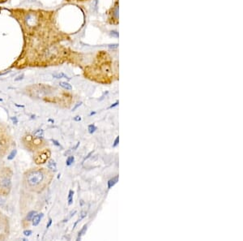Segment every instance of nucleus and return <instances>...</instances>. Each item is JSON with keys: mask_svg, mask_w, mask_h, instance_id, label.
Here are the masks:
<instances>
[{"mask_svg": "<svg viewBox=\"0 0 243 241\" xmlns=\"http://www.w3.org/2000/svg\"><path fill=\"white\" fill-rule=\"evenodd\" d=\"M8 12L19 24L24 39L21 53L12 67L21 69L58 65L76 54L64 44L70 38L58 26L54 11L12 8Z\"/></svg>", "mask_w": 243, "mask_h": 241, "instance_id": "f257e3e1", "label": "nucleus"}, {"mask_svg": "<svg viewBox=\"0 0 243 241\" xmlns=\"http://www.w3.org/2000/svg\"><path fill=\"white\" fill-rule=\"evenodd\" d=\"M50 156H51V151L49 150V149L44 148L34 153L33 161L37 166L44 165L50 158Z\"/></svg>", "mask_w": 243, "mask_h": 241, "instance_id": "423d86ee", "label": "nucleus"}, {"mask_svg": "<svg viewBox=\"0 0 243 241\" xmlns=\"http://www.w3.org/2000/svg\"><path fill=\"white\" fill-rule=\"evenodd\" d=\"M49 122H51V123H54V120H53V119H51V118H49V119L48 120Z\"/></svg>", "mask_w": 243, "mask_h": 241, "instance_id": "f704fd0d", "label": "nucleus"}, {"mask_svg": "<svg viewBox=\"0 0 243 241\" xmlns=\"http://www.w3.org/2000/svg\"><path fill=\"white\" fill-rule=\"evenodd\" d=\"M11 119H12V123H13L14 124H17V123H18V118H17V117H16V116H13V117H11Z\"/></svg>", "mask_w": 243, "mask_h": 241, "instance_id": "bb28decb", "label": "nucleus"}, {"mask_svg": "<svg viewBox=\"0 0 243 241\" xmlns=\"http://www.w3.org/2000/svg\"><path fill=\"white\" fill-rule=\"evenodd\" d=\"M16 154H17V149H12V151H10V153H8V155H7V160L8 161H12V160H13V159H15V158H16Z\"/></svg>", "mask_w": 243, "mask_h": 241, "instance_id": "4468645a", "label": "nucleus"}, {"mask_svg": "<svg viewBox=\"0 0 243 241\" xmlns=\"http://www.w3.org/2000/svg\"><path fill=\"white\" fill-rule=\"evenodd\" d=\"M14 145L15 142L7 128L0 123V159L4 158Z\"/></svg>", "mask_w": 243, "mask_h": 241, "instance_id": "39448f33", "label": "nucleus"}, {"mask_svg": "<svg viewBox=\"0 0 243 241\" xmlns=\"http://www.w3.org/2000/svg\"><path fill=\"white\" fill-rule=\"evenodd\" d=\"M87 229H88V225L87 224H85L84 227H82V229L80 230V231H79V233H78V237H77V240H80V239H81V236L84 235V233L86 232V231H87Z\"/></svg>", "mask_w": 243, "mask_h": 241, "instance_id": "dca6fc26", "label": "nucleus"}, {"mask_svg": "<svg viewBox=\"0 0 243 241\" xmlns=\"http://www.w3.org/2000/svg\"><path fill=\"white\" fill-rule=\"evenodd\" d=\"M59 85H60L62 89H66V90H71V89H72V86H71V84H70L68 82L60 81V82H59Z\"/></svg>", "mask_w": 243, "mask_h": 241, "instance_id": "2eb2a0df", "label": "nucleus"}, {"mask_svg": "<svg viewBox=\"0 0 243 241\" xmlns=\"http://www.w3.org/2000/svg\"><path fill=\"white\" fill-rule=\"evenodd\" d=\"M53 173L48 168L33 167L23 175V187L28 192L40 194L50 184Z\"/></svg>", "mask_w": 243, "mask_h": 241, "instance_id": "f03ea898", "label": "nucleus"}, {"mask_svg": "<svg viewBox=\"0 0 243 241\" xmlns=\"http://www.w3.org/2000/svg\"><path fill=\"white\" fill-rule=\"evenodd\" d=\"M37 213V210H31V211H29V212L27 214V215L25 216V218L24 219V220H23V222H22V225L24 227H26L27 223H28V225L29 223H31L32 220V219H33V217L35 216Z\"/></svg>", "mask_w": 243, "mask_h": 241, "instance_id": "1a4fd4ad", "label": "nucleus"}, {"mask_svg": "<svg viewBox=\"0 0 243 241\" xmlns=\"http://www.w3.org/2000/svg\"><path fill=\"white\" fill-rule=\"evenodd\" d=\"M43 217H44V214L43 213H37L35 216L33 217L32 220V225L34 226V227L38 226L39 223H41V221L43 219Z\"/></svg>", "mask_w": 243, "mask_h": 241, "instance_id": "9d476101", "label": "nucleus"}, {"mask_svg": "<svg viewBox=\"0 0 243 241\" xmlns=\"http://www.w3.org/2000/svg\"><path fill=\"white\" fill-rule=\"evenodd\" d=\"M75 162V157L74 156H69L68 158H66V165L67 166V167H70V166H71L73 163Z\"/></svg>", "mask_w": 243, "mask_h": 241, "instance_id": "f3484780", "label": "nucleus"}, {"mask_svg": "<svg viewBox=\"0 0 243 241\" xmlns=\"http://www.w3.org/2000/svg\"><path fill=\"white\" fill-rule=\"evenodd\" d=\"M52 223H53V220H52V219H51V218H49L48 223H47V224H46V229H49V228L51 227Z\"/></svg>", "mask_w": 243, "mask_h": 241, "instance_id": "393cba45", "label": "nucleus"}, {"mask_svg": "<svg viewBox=\"0 0 243 241\" xmlns=\"http://www.w3.org/2000/svg\"><path fill=\"white\" fill-rule=\"evenodd\" d=\"M51 141H52V142H53V144L54 145H55V146H57V147H58V148H61V149H62V145H61V144H60V143H59V142H58V141L57 140H54V139H51Z\"/></svg>", "mask_w": 243, "mask_h": 241, "instance_id": "4be33fe9", "label": "nucleus"}, {"mask_svg": "<svg viewBox=\"0 0 243 241\" xmlns=\"http://www.w3.org/2000/svg\"><path fill=\"white\" fill-rule=\"evenodd\" d=\"M22 143L24 147L32 153H36L47 146V141L44 138L35 137L32 136V134H26L23 136Z\"/></svg>", "mask_w": 243, "mask_h": 241, "instance_id": "20e7f679", "label": "nucleus"}, {"mask_svg": "<svg viewBox=\"0 0 243 241\" xmlns=\"http://www.w3.org/2000/svg\"><path fill=\"white\" fill-rule=\"evenodd\" d=\"M12 175L13 172L9 167L0 169V197H7L12 188Z\"/></svg>", "mask_w": 243, "mask_h": 241, "instance_id": "7ed1b4c3", "label": "nucleus"}, {"mask_svg": "<svg viewBox=\"0 0 243 241\" xmlns=\"http://www.w3.org/2000/svg\"><path fill=\"white\" fill-rule=\"evenodd\" d=\"M24 74L20 75V76H19L18 77H16V78L15 79V80H16V81H18V80H20L24 79Z\"/></svg>", "mask_w": 243, "mask_h": 241, "instance_id": "c85d7f7f", "label": "nucleus"}, {"mask_svg": "<svg viewBox=\"0 0 243 241\" xmlns=\"http://www.w3.org/2000/svg\"><path fill=\"white\" fill-rule=\"evenodd\" d=\"M66 2H71V3H84V2H86V1H89V0H66Z\"/></svg>", "mask_w": 243, "mask_h": 241, "instance_id": "b1692460", "label": "nucleus"}, {"mask_svg": "<svg viewBox=\"0 0 243 241\" xmlns=\"http://www.w3.org/2000/svg\"><path fill=\"white\" fill-rule=\"evenodd\" d=\"M32 134V136H35V137H38V138H44L45 131L43 129L39 128V129H37L36 131H33Z\"/></svg>", "mask_w": 243, "mask_h": 241, "instance_id": "f8f14e48", "label": "nucleus"}, {"mask_svg": "<svg viewBox=\"0 0 243 241\" xmlns=\"http://www.w3.org/2000/svg\"><path fill=\"white\" fill-rule=\"evenodd\" d=\"M9 0H0V4H3V3H5L7 2H8Z\"/></svg>", "mask_w": 243, "mask_h": 241, "instance_id": "473e14b6", "label": "nucleus"}, {"mask_svg": "<svg viewBox=\"0 0 243 241\" xmlns=\"http://www.w3.org/2000/svg\"><path fill=\"white\" fill-rule=\"evenodd\" d=\"M10 224L9 219L0 210V240H4L9 236Z\"/></svg>", "mask_w": 243, "mask_h": 241, "instance_id": "0eeeda50", "label": "nucleus"}, {"mask_svg": "<svg viewBox=\"0 0 243 241\" xmlns=\"http://www.w3.org/2000/svg\"><path fill=\"white\" fill-rule=\"evenodd\" d=\"M81 105H82V101H80V102H79V103H77V104H76V105H75L74 107H73V109H72V111H75V110L77 109V108H78L79 106H80Z\"/></svg>", "mask_w": 243, "mask_h": 241, "instance_id": "cd10ccee", "label": "nucleus"}, {"mask_svg": "<svg viewBox=\"0 0 243 241\" xmlns=\"http://www.w3.org/2000/svg\"><path fill=\"white\" fill-rule=\"evenodd\" d=\"M73 196H74V192L72 190H70L69 193H68V197H67V201H68L69 206H71V204L73 203Z\"/></svg>", "mask_w": 243, "mask_h": 241, "instance_id": "a211bd4d", "label": "nucleus"}, {"mask_svg": "<svg viewBox=\"0 0 243 241\" xmlns=\"http://www.w3.org/2000/svg\"><path fill=\"white\" fill-rule=\"evenodd\" d=\"M118 105V101H116V102L114 103L113 105H111L109 106V109H112V108H114V107H115V106H117Z\"/></svg>", "mask_w": 243, "mask_h": 241, "instance_id": "c756f323", "label": "nucleus"}, {"mask_svg": "<svg viewBox=\"0 0 243 241\" xmlns=\"http://www.w3.org/2000/svg\"><path fill=\"white\" fill-rule=\"evenodd\" d=\"M97 129V127H96L94 124H90V125H89V127H88V130H89V132L90 133V134H93V133H94Z\"/></svg>", "mask_w": 243, "mask_h": 241, "instance_id": "aec40b11", "label": "nucleus"}, {"mask_svg": "<svg viewBox=\"0 0 243 241\" xmlns=\"http://www.w3.org/2000/svg\"><path fill=\"white\" fill-rule=\"evenodd\" d=\"M79 145H80V142H78V143H77V145H75V148H74V149H73V150H75V149H77V148H78V146H79Z\"/></svg>", "mask_w": 243, "mask_h": 241, "instance_id": "72a5a7b5", "label": "nucleus"}, {"mask_svg": "<svg viewBox=\"0 0 243 241\" xmlns=\"http://www.w3.org/2000/svg\"><path fill=\"white\" fill-rule=\"evenodd\" d=\"M108 21L112 25L118 23V1L116 0L114 6L108 12Z\"/></svg>", "mask_w": 243, "mask_h": 241, "instance_id": "6e6552de", "label": "nucleus"}, {"mask_svg": "<svg viewBox=\"0 0 243 241\" xmlns=\"http://www.w3.org/2000/svg\"><path fill=\"white\" fill-rule=\"evenodd\" d=\"M119 143V136H117L116 139H115L114 142V145H113V147H116L117 145H118Z\"/></svg>", "mask_w": 243, "mask_h": 241, "instance_id": "a878e982", "label": "nucleus"}, {"mask_svg": "<svg viewBox=\"0 0 243 241\" xmlns=\"http://www.w3.org/2000/svg\"><path fill=\"white\" fill-rule=\"evenodd\" d=\"M96 114V112H95V111H93V112H91V113H90V114H89V115H90V116H91V115H93V114Z\"/></svg>", "mask_w": 243, "mask_h": 241, "instance_id": "c9c22d12", "label": "nucleus"}, {"mask_svg": "<svg viewBox=\"0 0 243 241\" xmlns=\"http://www.w3.org/2000/svg\"><path fill=\"white\" fill-rule=\"evenodd\" d=\"M118 179H119L118 175H116L115 177H114V178H112L111 180H109V181H108V189H111L112 187H114L115 184L118 182Z\"/></svg>", "mask_w": 243, "mask_h": 241, "instance_id": "ddd939ff", "label": "nucleus"}, {"mask_svg": "<svg viewBox=\"0 0 243 241\" xmlns=\"http://www.w3.org/2000/svg\"><path fill=\"white\" fill-rule=\"evenodd\" d=\"M47 168H48L49 171H51L53 173H55L56 171H58L57 168V163L55 162V161L53 159H49L47 161Z\"/></svg>", "mask_w": 243, "mask_h": 241, "instance_id": "9b49d317", "label": "nucleus"}, {"mask_svg": "<svg viewBox=\"0 0 243 241\" xmlns=\"http://www.w3.org/2000/svg\"><path fill=\"white\" fill-rule=\"evenodd\" d=\"M92 154H93V152H90V153H89V154H88V155H87V157H85V158H84V161H85V160H86V159H88V158H90V157H91V155H92Z\"/></svg>", "mask_w": 243, "mask_h": 241, "instance_id": "2f4dec72", "label": "nucleus"}, {"mask_svg": "<svg viewBox=\"0 0 243 241\" xmlns=\"http://www.w3.org/2000/svg\"><path fill=\"white\" fill-rule=\"evenodd\" d=\"M53 78H55V79H62V78H67V79H70L67 76H66V74H64V73H57V74H53Z\"/></svg>", "mask_w": 243, "mask_h": 241, "instance_id": "6ab92c4d", "label": "nucleus"}, {"mask_svg": "<svg viewBox=\"0 0 243 241\" xmlns=\"http://www.w3.org/2000/svg\"><path fill=\"white\" fill-rule=\"evenodd\" d=\"M74 120H75V121H76V122H80V120H81V117H80V116H79V115H77V116L74 117Z\"/></svg>", "mask_w": 243, "mask_h": 241, "instance_id": "7c9ffc66", "label": "nucleus"}, {"mask_svg": "<svg viewBox=\"0 0 243 241\" xmlns=\"http://www.w3.org/2000/svg\"><path fill=\"white\" fill-rule=\"evenodd\" d=\"M86 216H87V212H86V211H82V212H81V214H80V218L78 219V220L80 222V221H81L82 219H84Z\"/></svg>", "mask_w": 243, "mask_h": 241, "instance_id": "5701e85b", "label": "nucleus"}, {"mask_svg": "<svg viewBox=\"0 0 243 241\" xmlns=\"http://www.w3.org/2000/svg\"><path fill=\"white\" fill-rule=\"evenodd\" d=\"M23 234H24V236L25 237H28L30 236L32 234V231L30 230V229H27V230H24V231H23Z\"/></svg>", "mask_w": 243, "mask_h": 241, "instance_id": "412c9836", "label": "nucleus"}]
</instances>
